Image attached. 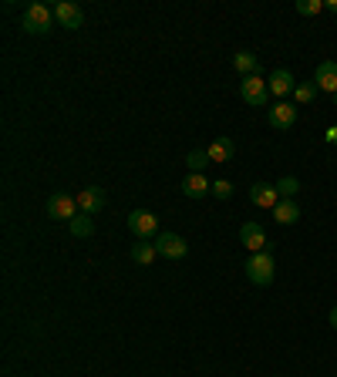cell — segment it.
I'll return each mask as SVG.
<instances>
[{
    "label": "cell",
    "instance_id": "14",
    "mask_svg": "<svg viewBox=\"0 0 337 377\" xmlns=\"http://www.w3.org/2000/svg\"><path fill=\"white\" fill-rule=\"evenodd\" d=\"M266 85H270V94H276V98H283V94H290L293 88H297V81H293L290 71H274V75L266 78Z\"/></svg>",
    "mask_w": 337,
    "mask_h": 377
},
{
    "label": "cell",
    "instance_id": "26",
    "mask_svg": "<svg viewBox=\"0 0 337 377\" xmlns=\"http://www.w3.org/2000/svg\"><path fill=\"white\" fill-rule=\"evenodd\" d=\"M331 327H334V330H337V307H334V310H331Z\"/></svg>",
    "mask_w": 337,
    "mask_h": 377
},
{
    "label": "cell",
    "instance_id": "22",
    "mask_svg": "<svg viewBox=\"0 0 337 377\" xmlns=\"http://www.w3.org/2000/svg\"><path fill=\"white\" fill-rule=\"evenodd\" d=\"M276 192H280V199H293L300 192V182L293 179V175H283V179L276 182Z\"/></svg>",
    "mask_w": 337,
    "mask_h": 377
},
{
    "label": "cell",
    "instance_id": "19",
    "mask_svg": "<svg viewBox=\"0 0 337 377\" xmlns=\"http://www.w3.org/2000/svg\"><path fill=\"white\" fill-rule=\"evenodd\" d=\"M71 236H75V240H92L94 236L92 216H75V219H71Z\"/></svg>",
    "mask_w": 337,
    "mask_h": 377
},
{
    "label": "cell",
    "instance_id": "11",
    "mask_svg": "<svg viewBox=\"0 0 337 377\" xmlns=\"http://www.w3.org/2000/svg\"><path fill=\"white\" fill-rule=\"evenodd\" d=\"M314 85H317V91L337 94V61H321V64H317V71H314Z\"/></svg>",
    "mask_w": 337,
    "mask_h": 377
},
{
    "label": "cell",
    "instance_id": "1",
    "mask_svg": "<svg viewBox=\"0 0 337 377\" xmlns=\"http://www.w3.org/2000/svg\"><path fill=\"white\" fill-rule=\"evenodd\" d=\"M246 276H250V283H257V287H270L276 276V263L270 257V249H263V253H253V257L246 259Z\"/></svg>",
    "mask_w": 337,
    "mask_h": 377
},
{
    "label": "cell",
    "instance_id": "16",
    "mask_svg": "<svg viewBox=\"0 0 337 377\" xmlns=\"http://www.w3.org/2000/svg\"><path fill=\"white\" fill-rule=\"evenodd\" d=\"M206 152H209V159H213V162H219V166H223V162H233L236 145H233V138H216V142Z\"/></svg>",
    "mask_w": 337,
    "mask_h": 377
},
{
    "label": "cell",
    "instance_id": "4",
    "mask_svg": "<svg viewBox=\"0 0 337 377\" xmlns=\"http://www.w3.org/2000/svg\"><path fill=\"white\" fill-rule=\"evenodd\" d=\"M128 229L135 240H152V236H159V216L149 209L128 212Z\"/></svg>",
    "mask_w": 337,
    "mask_h": 377
},
{
    "label": "cell",
    "instance_id": "25",
    "mask_svg": "<svg viewBox=\"0 0 337 377\" xmlns=\"http://www.w3.org/2000/svg\"><path fill=\"white\" fill-rule=\"evenodd\" d=\"M324 11H331V14H337V0H327V4H324Z\"/></svg>",
    "mask_w": 337,
    "mask_h": 377
},
{
    "label": "cell",
    "instance_id": "6",
    "mask_svg": "<svg viewBox=\"0 0 337 377\" xmlns=\"http://www.w3.org/2000/svg\"><path fill=\"white\" fill-rule=\"evenodd\" d=\"M155 253L166 259H183L189 253V246H185L183 236H176V233H159L155 236Z\"/></svg>",
    "mask_w": 337,
    "mask_h": 377
},
{
    "label": "cell",
    "instance_id": "3",
    "mask_svg": "<svg viewBox=\"0 0 337 377\" xmlns=\"http://www.w3.org/2000/svg\"><path fill=\"white\" fill-rule=\"evenodd\" d=\"M240 98L253 108H266V98H270V85L263 81L260 75H250L240 81Z\"/></svg>",
    "mask_w": 337,
    "mask_h": 377
},
{
    "label": "cell",
    "instance_id": "10",
    "mask_svg": "<svg viewBox=\"0 0 337 377\" xmlns=\"http://www.w3.org/2000/svg\"><path fill=\"white\" fill-rule=\"evenodd\" d=\"M266 121H270V128L283 132V128H290L293 121H297V108L287 105V101H276V105L266 108Z\"/></svg>",
    "mask_w": 337,
    "mask_h": 377
},
{
    "label": "cell",
    "instance_id": "20",
    "mask_svg": "<svg viewBox=\"0 0 337 377\" xmlns=\"http://www.w3.org/2000/svg\"><path fill=\"white\" fill-rule=\"evenodd\" d=\"M209 162H213V159H209V152H206V149H196V152H189V155H185V166H189V172H202Z\"/></svg>",
    "mask_w": 337,
    "mask_h": 377
},
{
    "label": "cell",
    "instance_id": "2",
    "mask_svg": "<svg viewBox=\"0 0 337 377\" xmlns=\"http://www.w3.org/2000/svg\"><path fill=\"white\" fill-rule=\"evenodd\" d=\"M51 27H54V7H47V4H31L20 17L24 34H47Z\"/></svg>",
    "mask_w": 337,
    "mask_h": 377
},
{
    "label": "cell",
    "instance_id": "23",
    "mask_svg": "<svg viewBox=\"0 0 337 377\" xmlns=\"http://www.w3.org/2000/svg\"><path fill=\"white\" fill-rule=\"evenodd\" d=\"M321 11H324V4H321V0H297V14L314 17V14H321Z\"/></svg>",
    "mask_w": 337,
    "mask_h": 377
},
{
    "label": "cell",
    "instance_id": "21",
    "mask_svg": "<svg viewBox=\"0 0 337 377\" xmlns=\"http://www.w3.org/2000/svg\"><path fill=\"white\" fill-rule=\"evenodd\" d=\"M293 98H297V105H310V101L317 98V85H314V81L297 85V88H293Z\"/></svg>",
    "mask_w": 337,
    "mask_h": 377
},
{
    "label": "cell",
    "instance_id": "15",
    "mask_svg": "<svg viewBox=\"0 0 337 377\" xmlns=\"http://www.w3.org/2000/svg\"><path fill=\"white\" fill-rule=\"evenodd\" d=\"M274 219L280 223V226H293L297 219H300V209H297V202L293 199H280L274 209Z\"/></svg>",
    "mask_w": 337,
    "mask_h": 377
},
{
    "label": "cell",
    "instance_id": "17",
    "mask_svg": "<svg viewBox=\"0 0 337 377\" xmlns=\"http://www.w3.org/2000/svg\"><path fill=\"white\" fill-rule=\"evenodd\" d=\"M155 257H159V253H155V242H145V240L132 242V259H135L138 266H149Z\"/></svg>",
    "mask_w": 337,
    "mask_h": 377
},
{
    "label": "cell",
    "instance_id": "8",
    "mask_svg": "<svg viewBox=\"0 0 337 377\" xmlns=\"http://www.w3.org/2000/svg\"><path fill=\"white\" fill-rule=\"evenodd\" d=\"M105 202H108L105 189H98V185H88V189L78 192V206H81L85 216H98V212L105 209Z\"/></svg>",
    "mask_w": 337,
    "mask_h": 377
},
{
    "label": "cell",
    "instance_id": "12",
    "mask_svg": "<svg viewBox=\"0 0 337 377\" xmlns=\"http://www.w3.org/2000/svg\"><path fill=\"white\" fill-rule=\"evenodd\" d=\"M250 202L260 206V209H276L280 192H276V185H270V182H257V185L250 189Z\"/></svg>",
    "mask_w": 337,
    "mask_h": 377
},
{
    "label": "cell",
    "instance_id": "18",
    "mask_svg": "<svg viewBox=\"0 0 337 377\" xmlns=\"http://www.w3.org/2000/svg\"><path fill=\"white\" fill-rule=\"evenodd\" d=\"M233 68L240 71L243 78L257 75V54L253 51H236V58H233Z\"/></svg>",
    "mask_w": 337,
    "mask_h": 377
},
{
    "label": "cell",
    "instance_id": "24",
    "mask_svg": "<svg viewBox=\"0 0 337 377\" xmlns=\"http://www.w3.org/2000/svg\"><path fill=\"white\" fill-rule=\"evenodd\" d=\"M213 196H216V199H230V196H233V185H230L226 179L213 182Z\"/></svg>",
    "mask_w": 337,
    "mask_h": 377
},
{
    "label": "cell",
    "instance_id": "7",
    "mask_svg": "<svg viewBox=\"0 0 337 377\" xmlns=\"http://www.w3.org/2000/svg\"><path fill=\"white\" fill-rule=\"evenodd\" d=\"M240 242H243L250 253L270 249V240H266V233H263L260 223H243V226H240Z\"/></svg>",
    "mask_w": 337,
    "mask_h": 377
},
{
    "label": "cell",
    "instance_id": "27",
    "mask_svg": "<svg viewBox=\"0 0 337 377\" xmlns=\"http://www.w3.org/2000/svg\"><path fill=\"white\" fill-rule=\"evenodd\" d=\"M334 105H337V94H334Z\"/></svg>",
    "mask_w": 337,
    "mask_h": 377
},
{
    "label": "cell",
    "instance_id": "5",
    "mask_svg": "<svg viewBox=\"0 0 337 377\" xmlns=\"http://www.w3.org/2000/svg\"><path fill=\"white\" fill-rule=\"evenodd\" d=\"M78 196H68V192H54V196L47 199V216L51 219H58V223H71L78 216Z\"/></svg>",
    "mask_w": 337,
    "mask_h": 377
},
{
    "label": "cell",
    "instance_id": "9",
    "mask_svg": "<svg viewBox=\"0 0 337 377\" xmlns=\"http://www.w3.org/2000/svg\"><path fill=\"white\" fill-rule=\"evenodd\" d=\"M54 20L68 30H78L85 24V14H81V7L71 4V0H61V4H54Z\"/></svg>",
    "mask_w": 337,
    "mask_h": 377
},
{
    "label": "cell",
    "instance_id": "13",
    "mask_svg": "<svg viewBox=\"0 0 337 377\" xmlns=\"http://www.w3.org/2000/svg\"><path fill=\"white\" fill-rule=\"evenodd\" d=\"M209 192H213V185H209V179H206L202 172H189L183 179V196L202 199V196H209Z\"/></svg>",
    "mask_w": 337,
    "mask_h": 377
}]
</instances>
